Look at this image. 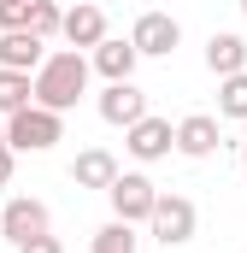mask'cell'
Here are the masks:
<instances>
[{"label": "cell", "mask_w": 247, "mask_h": 253, "mask_svg": "<svg viewBox=\"0 0 247 253\" xmlns=\"http://www.w3.org/2000/svg\"><path fill=\"white\" fill-rule=\"evenodd\" d=\"M82 94H88V59H82L77 47L47 53V59L30 71V100L47 106V112H71Z\"/></svg>", "instance_id": "6da1fadb"}, {"label": "cell", "mask_w": 247, "mask_h": 253, "mask_svg": "<svg viewBox=\"0 0 247 253\" xmlns=\"http://www.w3.org/2000/svg\"><path fill=\"white\" fill-rule=\"evenodd\" d=\"M6 147L12 153H47L53 141H65V112H47V106H18V112H6Z\"/></svg>", "instance_id": "7a4b0ae2"}, {"label": "cell", "mask_w": 247, "mask_h": 253, "mask_svg": "<svg viewBox=\"0 0 247 253\" xmlns=\"http://www.w3.org/2000/svg\"><path fill=\"white\" fill-rule=\"evenodd\" d=\"M194 224H200V212H194V200H188V194H159V200H153V212H147V230H153L165 248L194 242Z\"/></svg>", "instance_id": "3957f363"}, {"label": "cell", "mask_w": 247, "mask_h": 253, "mask_svg": "<svg viewBox=\"0 0 247 253\" xmlns=\"http://www.w3.org/2000/svg\"><path fill=\"white\" fill-rule=\"evenodd\" d=\"M106 200H112V212H118L124 224H147V212H153L159 189H153V177H141V171H118L112 189H106Z\"/></svg>", "instance_id": "277c9868"}, {"label": "cell", "mask_w": 247, "mask_h": 253, "mask_svg": "<svg viewBox=\"0 0 247 253\" xmlns=\"http://www.w3.org/2000/svg\"><path fill=\"white\" fill-rule=\"evenodd\" d=\"M177 42H183V24L171 12H141L135 30H129V47L141 59H165V53H177Z\"/></svg>", "instance_id": "5b68a950"}, {"label": "cell", "mask_w": 247, "mask_h": 253, "mask_svg": "<svg viewBox=\"0 0 247 253\" xmlns=\"http://www.w3.org/2000/svg\"><path fill=\"white\" fill-rule=\"evenodd\" d=\"M53 218H47V206L36 200V194H12L6 206H0V236L18 248V242H30V236H41Z\"/></svg>", "instance_id": "8992f818"}, {"label": "cell", "mask_w": 247, "mask_h": 253, "mask_svg": "<svg viewBox=\"0 0 247 253\" xmlns=\"http://www.w3.org/2000/svg\"><path fill=\"white\" fill-rule=\"evenodd\" d=\"M218 141H224V135H218V118H212V112H188L183 124L171 129V147H177L183 159H212Z\"/></svg>", "instance_id": "52a82bcc"}, {"label": "cell", "mask_w": 247, "mask_h": 253, "mask_svg": "<svg viewBox=\"0 0 247 253\" xmlns=\"http://www.w3.org/2000/svg\"><path fill=\"white\" fill-rule=\"evenodd\" d=\"M124 147L141 159V165H153V159H165L171 153V118H153V112H141L135 124L124 129Z\"/></svg>", "instance_id": "ba28073f"}, {"label": "cell", "mask_w": 247, "mask_h": 253, "mask_svg": "<svg viewBox=\"0 0 247 253\" xmlns=\"http://www.w3.org/2000/svg\"><path fill=\"white\" fill-rule=\"evenodd\" d=\"M141 112H147V94H141L129 77H124V83H106V94H100V118H106V124L129 129L135 118H141Z\"/></svg>", "instance_id": "9c48e42d"}, {"label": "cell", "mask_w": 247, "mask_h": 253, "mask_svg": "<svg viewBox=\"0 0 247 253\" xmlns=\"http://www.w3.org/2000/svg\"><path fill=\"white\" fill-rule=\"evenodd\" d=\"M59 36L71 47H94V42H106V12L94 6V0H82V6H71L59 18Z\"/></svg>", "instance_id": "30bf717a"}, {"label": "cell", "mask_w": 247, "mask_h": 253, "mask_svg": "<svg viewBox=\"0 0 247 253\" xmlns=\"http://www.w3.org/2000/svg\"><path fill=\"white\" fill-rule=\"evenodd\" d=\"M47 59V42L30 30H0V71H36Z\"/></svg>", "instance_id": "8fae6325"}, {"label": "cell", "mask_w": 247, "mask_h": 253, "mask_svg": "<svg viewBox=\"0 0 247 253\" xmlns=\"http://www.w3.org/2000/svg\"><path fill=\"white\" fill-rule=\"evenodd\" d=\"M112 177H118V159H112L106 147H82L77 165H71V183H77V189H100V194H106Z\"/></svg>", "instance_id": "7c38bea8"}, {"label": "cell", "mask_w": 247, "mask_h": 253, "mask_svg": "<svg viewBox=\"0 0 247 253\" xmlns=\"http://www.w3.org/2000/svg\"><path fill=\"white\" fill-rule=\"evenodd\" d=\"M135 59H141V53H135L129 42H112V36H106V42H94L88 71H100L106 83H124V77H135Z\"/></svg>", "instance_id": "4fadbf2b"}, {"label": "cell", "mask_w": 247, "mask_h": 253, "mask_svg": "<svg viewBox=\"0 0 247 253\" xmlns=\"http://www.w3.org/2000/svg\"><path fill=\"white\" fill-rule=\"evenodd\" d=\"M206 71H212V77H236V71H247V42L230 36V30H218V36L206 42Z\"/></svg>", "instance_id": "5bb4252c"}, {"label": "cell", "mask_w": 247, "mask_h": 253, "mask_svg": "<svg viewBox=\"0 0 247 253\" xmlns=\"http://www.w3.org/2000/svg\"><path fill=\"white\" fill-rule=\"evenodd\" d=\"M218 118H247V71L218 77Z\"/></svg>", "instance_id": "9a60e30c"}, {"label": "cell", "mask_w": 247, "mask_h": 253, "mask_svg": "<svg viewBox=\"0 0 247 253\" xmlns=\"http://www.w3.org/2000/svg\"><path fill=\"white\" fill-rule=\"evenodd\" d=\"M30 106V71H0V118Z\"/></svg>", "instance_id": "2e32d148"}, {"label": "cell", "mask_w": 247, "mask_h": 253, "mask_svg": "<svg viewBox=\"0 0 247 253\" xmlns=\"http://www.w3.org/2000/svg\"><path fill=\"white\" fill-rule=\"evenodd\" d=\"M94 253H135V224L112 218L106 230H94Z\"/></svg>", "instance_id": "e0dca14e"}, {"label": "cell", "mask_w": 247, "mask_h": 253, "mask_svg": "<svg viewBox=\"0 0 247 253\" xmlns=\"http://www.w3.org/2000/svg\"><path fill=\"white\" fill-rule=\"evenodd\" d=\"M59 18H65V12L53 6V0H30V24H24V30L47 42V36H59Z\"/></svg>", "instance_id": "ac0fdd59"}, {"label": "cell", "mask_w": 247, "mask_h": 253, "mask_svg": "<svg viewBox=\"0 0 247 253\" xmlns=\"http://www.w3.org/2000/svg\"><path fill=\"white\" fill-rule=\"evenodd\" d=\"M30 24V0H0V30H24Z\"/></svg>", "instance_id": "d6986e66"}, {"label": "cell", "mask_w": 247, "mask_h": 253, "mask_svg": "<svg viewBox=\"0 0 247 253\" xmlns=\"http://www.w3.org/2000/svg\"><path fill=\"white\" fill-rule=\"evenodd\" d=\"M18 253H65V242L41 230V236H30V242H18Z\"/></svg>", "instance_id": "ffe728a7"}, {"label": "cell", "mask_w": 247, "mask_h": 253, "mask_svg": "<svg viewBox=\"0 0 247 253\" xmlns=\"http://www.w3.org/2000/svg\"><path fill=\"white\" fill-rule=\"evenodd\" d=\"M12 183V147H6V129H0V189Z\"/></svg>", "instance_id": "44dd1931"}, {"label": "cell", "mask_w": 247, "mask_h": 253, "mask_svg": "<svg viewBox=\"0 0 247 253\" xmlns=\"http://www.w3.org/2000/svg\"><path fill=\"white\" fill-rule=\"evenodd\" d=\"M242 171H247V141H242Z\"/></svg>", "instance_id": "7402d4cb"}, {"label": "cell", "mask_w": 247, "mask_h": 253, "mask_svg": "<svg viewBox=\"0 0 247 253\" xmlns=\"http://www.w3.org/2000/svg\"><path fill=\"white\" fill-rule=\"evenodd\" d=\"M242 12H247V0H242Z\"/></svg>", "instance_id": "603a6c76"}]
</instances>
